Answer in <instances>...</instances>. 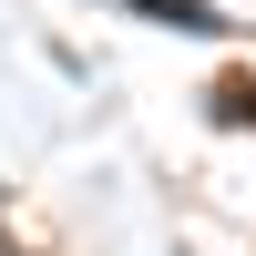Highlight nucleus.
<instances>
[{
    "instance_id": "f03ea898",
    "label": "nucleus",
    "mask_w": 256,
    "mask_h": 256,
    "mask_svg": "<svg viewBox=\"0 0 256 256\" xmlns=\"http://www.w3.org/2000/svg\"><path fill=\"white\" fill-rule=\"evenodd\" d=\"M216 113H226V123H256V82H246V72L216 82Z\"/></svg>"
},
{
    "instance_id": "f257e3e1",
    "label": "nucleus",
    "mask_w": 256,
    "mask_h": 256,
    "mask_svg": "<svg viewBox=\"0 0 256 256\" xmlns=\"http://www.w3.org/2000/svg\"><path fill=\"white\" fill-rule=\"evenodd\" d=\"M144 10L174 20V31H216V10H205V0H144Z\"/></svg>"
}]
</instances>
